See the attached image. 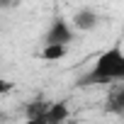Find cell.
I'll return each mask as SVG.
<instances>
[{
  "mask_svg": "<svg viewBox=\"0 0 124 124\" xmlns=\"http://www.w3.org/2000/svg\"><path fill=\"white\" fill-rule=\"evenodd\" d=\"M68 46H63V44H46L41 51H39V58L41 61H61L68 51H66Z\"/></svg>",
  "mask_w": 124,
  "mask_h": 124,
  "instance_id": "obj_7",
  "label": "cell"
},
{
  "mask_svg": "<svg viewBox=\"0 0 124 124\" xmlns=\"http://www.w3.org/2000/svg\"><path fill=\"white\" fill-rule=\"evenodd\" d=\"M44 41L46 44H63V46H68L73 41V27L68 24V20L54 17V22L49 24V29L44 34Z\"/></svg>",
  "mask_w": 124,
  "mask_h": 124,
  "instance_id": "obj_2",
  "label": "cell"
},
{
  "mask_svg": "<svg viewBox=\"0 0 124 124\" xmlns=\"http://www.w3.org/2000/svg\"><path fill=\"white\" fill-rule=\"evenodd\" d=\"M122 80H124V51L112 46L95 58V63L90 66V71H85L78 85L83 88L85 85H112Z\"/></svg>",
  "mask_w": 124,
  "mask_h": 124,
  "instance_id": "obj_1",
  "label": "cell"
},
{
  "mask_svg": "<svg viewBox=\"0 0 124 124\" xmlns=\"http://www.w3.org/2000/svg\"><path fill=\"white\" fill-rule=\"evenodd\" d=\"M12 5V0H0V8H10Z\"/></svg>",
  "mask_w": 124,
  "mask_h": 124,
  "instance_id": "obj_9",
  "label": "cell"
},
{
  "mask_svg": "<svg viewBox=\"0 0 124 124\" xmlns=\"http://www.w3.org/2000/svg\"><path fill=\"white\" fill-rule=\"evenodd\" d=\"M0 88H3V93H8V90H10V88H12V85H10V83H8V80H3V83H0Z\"/></svg>",
  "mask_w": 124,
  "mask_h": 124,
  "instance_id": "obj_8",
  "label": "cell"
},
{
  "mask_svg": "<svg viewBox=\"0 0 124 124\" xmlns=\"http://www.w3.org/2000/svg\"><path fill=\"white\" fill-rule=\"evenodd\" d=\"M68 114H71V109L66 102H51V107L46 112V122L49 124H63L68 119Z\"/></svg>",
  "mask_w": 124,
  "mask_h": 124,
  "instance_id": "obj_5",
  "label": "cell"
},
{
  "mask_svg": "<svg viewBox=\"0 0 124 124\" xmlns=\"http://www.w3.org/2000/svg\"><path fill=\"white\" fill-rule=\"evenodd\" d=\"M97 22H100V17H97V12L90 10V8H83V10H78V12L73 15V27H76L78 32H90V29L97 27Z\"/></svg>",
  "mask_w": 124,
  "mask_h": 124,
  "instance_id": "obj_3",
  "label": "cell"
},
{
  "mask_svg": "<svg viewBox=\"0 0 124 124\" xmlns=\"http://www.w3.org/2000/svg\"><path fill=\"white\" fill-rule=\"evenodd\" d=\"M105 109L112 112V114H124V85H114L107 95V102H105Z\"/></svg>",
  "mask_w": 124,
  "mask_h": 124,
  "instance_id": "obj_4",
  "label": "cell"
},
{
  "mask_svg": "<svg viewBox=\"0 0 124 124\" xmlns=\"http://www.w3.org/2000/svg\"><path fill=\"white\" fill-rule=\"evenodd\" d=\"M49 107H51V102H46L44 97H37V100H32L24 107V117L27 119H39V117H44L49 112Z\"/></svg>",
  "mask_w": 124,
  "mask_h": 124,
  "instance_id": "obj_6",
  "label": "cell"
}]
</instances>
